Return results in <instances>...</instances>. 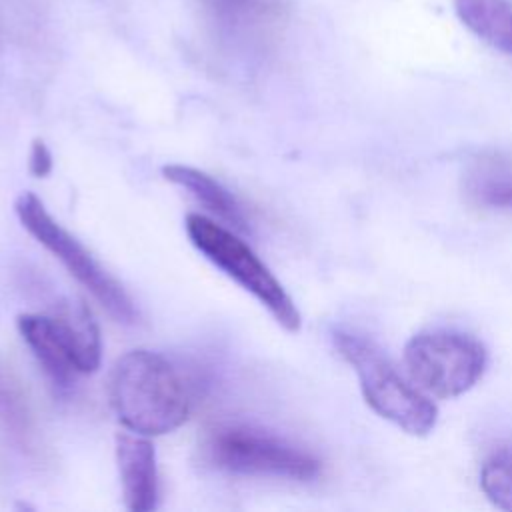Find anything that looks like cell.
<instances>
[{"label":"cell","instance_id":"6da1fadb","mask_svg":"<svg viewBox=\"0 0 512 512\" xmlns=\"http://www.w3.org/2000/svg\"><path fill=\"white\" fill-rule=\"evenodd\" d=\"M116 418L130 432L160 436L180 428L194 406V388L164 354L136 348L120 356L108 382Z\"/></svg>","mask_w":512,"mask_h":512},{"label":"cell","instance_id":"7a4b0ae2","mask_svg":"<svg viewBox=\"0 0 512 512\" xmlns=\"http://www.w3.org/2000/svg\"><path fill=\"white\" fill-rule=\"evenodd\" d=\"M332 342L352 366L366 404L378 416L412 436H426L434 430L438 420L436 404L412 378L406 380L372 340L356 332L334 330Z\"/></svg>","mask_w":512,"mask_h":512},{"label":"cell","instance_id":"3957f363","mask_svg":"<svg viewBox=\"0 0 512 512\" xmlns=\"http://www.w3.org/2000/svg\"><path fill=\"white\" fill-rule=\"evenodd\" d=\"M184 228L194 248L242 290L252 294L284 330H300L302 318L294 300L264 260L236 234V230L196 212L186 216Z\"/></svg>","mask_w":512,"mask_h":512},{"label":"cell","instance_id":"277c9868","mask_svg":"<svg viewBox=\"0 0 512 512\" xmlns=\"http://www.w3.org/2000/svg\"><path fill=\"white\" fill-rule=\"evenodd\" d=\"M202 460L220 472L238 476H274L298 482L314 480L322 464L302 446L246 424L208 430L200 444Z\"/></svg>","mask_w":512,"mask_h":512},{"label":"cell","instance_id":"5b68a950","mask_svg":"<svg viewBox=\"0 0 512 512\" xmlns=\"http://www.w3.org/2000/svg\"><path fill=\"white\" fill-rule=\"evenodd\" d=\"M16 328L52 386L62 392L70 390L78 376L100 368V330L82 302L60 316L20 314Z\"/></svg>","mask_w":512,"mask_h":512},{"label":"cell","instance_id":"8992f818","mask_svg":"<svg viewBox=\"0 0 512 512\" xmlns=\"http://www.w3.org/2000/svg\"><path fill=\"white\" fill-rule=\"evenodd\" d=\"M14 212L26 232L34 236L114 320L124 324L136 322L138 312L124 286L48 212L36 194L22 192L14 202Z\"/></svg>","mask_w":512,"mask_h":512},{"label":"cell","instance_id":"52a82bcc","mask_svg":"<svg viewBox=\"0 0 512 512\" xmlns=\"http://www.w3.org/2000/svg\"><path fill=\"white\" fill-rule=\"evenodd\" d=\"M404 364L418 388L438 398H454L476 386L486 370L488 354L470 334L434 328L406 342Z\"/></svg>","mask_w":512,"mask_h":512},{"label":"cell","instance_id":"ba28073f","mask_svg":"<svg viewBox=\"0 0 512 512\" xmlns=\"http://www.w3.org/2000/svg\"><path fill=\"white\" fill-rule=\"evenodd\" d=\"M116 464L124 506L130 512H152L160 502V478L154 444L144 434L116 436Z\"/></svg>","mask_w":512,"mask_h":512},{"label":"cell","instance_id":"9c48e42d","mask_svg":"<svg viewBox=\"0 0 512 512\" xmlns=\"http://www.w3.org/2000/svg\"><path fill=\"white\" fill-rule=\"evenodd\" d=\"M162 176L168 182L184 188L222 224L236 232H250V216L246 214L240 200L210 174L186 164H166L162 166Z\"/></svg>","mask_w":512,"mask_h":512},{"label":"cell","instance_id":"30bf717a","mask_svg":"<svg viewBox=\"0 0 512 512\" xmlns=\"http://www.w3.org/2000/svg\"><path fill=\"white\" fill-rule=\"evenodd\" d=\"M0 432L22 456L38 458L42 452L40 434L28 398L12 374L0 360Z\"/></svg>","mask_w":512,"mask_h":512},{"label":"cell","instance_id":"8fae6325","mask_svg":"<svg viewBox=\"0 0 512 512\" xmlns=\"http://www.w3.org/2000/svg\"><path fill=\"white\" fill-rule=\"evenodd\" d=\"M458 20L490 48L512 56V0H452Z\"/></svg>","mask_w":512,"mask_h":512},{"label":"cell","instance_id":"7c38bea8","mask_svg":"<svg viewBox=\"0 0 512 512\" xmlns=\"http://www.w3.org/2000/svg\"><path fill=\"white\" fill-rule=\"evenodd\" d=\"M470 202L488 210H512V158L488 156L476 160L464 178Z\"/></svg>","mask_w":512,"mask_h":512},{"label":"cell","instance_id":"4fadbf2b","mask_svg":"<svg viewBox=\"0 0 512 512\" xmlns=\"http://www.w3.org/2000/svg\"><path fill=\"white\" fill-rule=\"evenodd\" d=\"M480 490L500 510L512 512V452L496 450L480 466Z\"/></svg>","mask_w":512,"mask_h":512},{"label":"cell","instance_id":"5bb4252c","mask_svg":"<svg viewBox=\"0 0 512 512\" xmlns=\"http://www.w3.org/2000/svg\"><path fill=\"white\" fill-rule=\"evenodd\" d=\"M270 4L272 0H208L210 10L228 28H244L258 22L268 14Z\"/></svg>","mask_w":512,"mask_h":512},{"label":"cell","instance_id":"9a60e30c","mask_svg":"<svg viewBox=\"0 0 512 512\" xmlns=\"http://www.w3.org/2000/svg\"><path fill=\"white\" fill-rule=\"evenodd\" d=\"M52 166H54V158H52V152L50 148L46 146L44 140L36 138L30 146V154H28V170L32 176L36 178H44L52 172Z\"/></svg>","mask_w":512,"mask_h":512}]
</instances>
